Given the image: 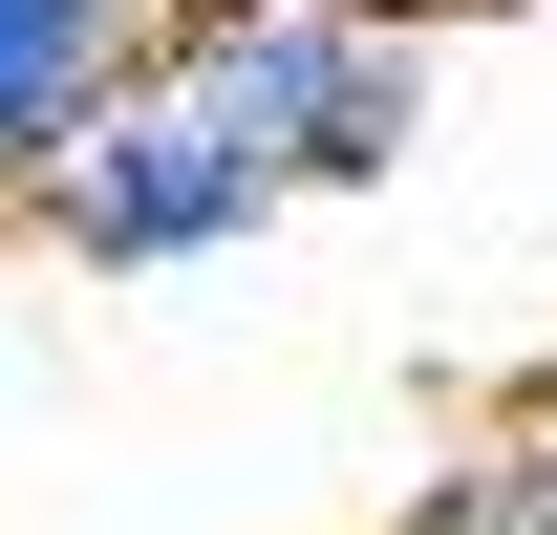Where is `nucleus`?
I'll return each instance as SVG.
<instances>
[{
    "instance_id": "1",
    "label": "nucleus",
    "mask_w": 557,
    "mask_h": 535,
    "mask_svg": "<svg viewBox=\"0 0 557 535\" xmlns=\"http://www.w3.org/2000/svg\"><path fill=\"white\" fill-rule=\"evenodd\" d=\"M258 214H300V194H278V150L236 129V108H214V86L172 65V22H150V65L108 86V108H86L65 150H44L22 236H44L65 278H194V258H236Z\"/></svg>"
},
{
    "instance_id": "2",
    "label": "nucleus",
    "mask_w": 557,
    "mask_h": 535,
    "mask_svg": "<svg viewBox=\"0 0 557 535\" xmlns=\"http://www.w3.org/2000/svg\"><path fill=\"white\" fill-rule=\"evenodd\" d=\"M172 65L278 150V194H364L429 129V22L408 0H172Z\"/></svg>"
},
{
    "instance_id": "3",
    "label": "nucleus",
    "mask_w": 557,
    "mask_h": 535,
    "mask_svg": "<svg viewBox=\"0 0 557 535\" xmlns=\"http://www.w3.org/2000/svg\"><path fill=\"white\" fill-rule=\"evenodd\" d=\"M150 22H172V0H0V236H22V194H44V150L150 65Z\"/></svg>"
},
{
    "instance_id": "4",
    "label": "nucleus",
    "mask_w": 557,
    "mask_h": 535,
    "mask_svg": "<svg viewBox=\"0 0 557 535\" xmlns=\"http://www.w3.org/2000/svg\"><path fill=\"white\" fill-rule=\"evenodd\" d=\"M472 471H493V493H515V535H557V386H536V407H515V428H493V450H472Z\"/></svg>"
},
{
    "instance_id": "5",
    "label": "nucleus",
    "mask_w": 557,
    "mask_h": 535,
    "mask_svg": "<svg viewBox=\"0 0 557 535\" xmlns=\"http://www.w3.org/2000/svg\"><path fill=\"white\" fill-rule=\"evenodd\" d=\"M408 22H450V0H408Z\"/></svg>"
}]
</instances>
